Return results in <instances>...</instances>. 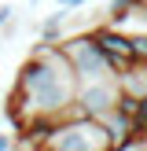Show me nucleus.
Returning a JSON list of instances; mask_svg holds the SVG:
<instances>
[{
  "label": "nucleus",
  "mask_w": 147,
  "mask_h": 151,
  "mask_svg": "<svg viewBox=\"0 0 147 151\" xmlns=\"http://www.w3.org/2000/svg\"><path fill=\"white\" fill-rule=\"evenodd\" d=\"M74 92H77V78H74V66L66 59L63 44L37 41L33 52L26 55V63L15 74L7 118L22 133L33 118H59L70 107Z\"/></svg>",
  "instance_id": "f257e3e1"
},
{
  "label": "nucleus",
  "mask_w": 147,
  "mask_h": 151,
  "mask_svg": "<svg viewBox=\"0 0 147 151\" xmlns=\"http://www.w3.org/2000/svg\"><path fill=\"white\" fill-rule=\"evenodd\" d=\"M63 52H66V59H70V66H74V78H77V85L81 81H99V78H114V66H110V55L96 44V37L88 33H66L63 41Z\"/></svg>",
  "instance_id": "f03ea898"
},
{
  "label": "nucleus",
  "mask_w": 147,
  "mask_h": 151,
  "mask_svg": "<svg viewBox=\"0 0 147 151\" xmlns=\"http://www.w3.org/2000/svg\"><path fill=\"white\" fill-rule=\"evenodd\" d=\"M88 33H92V37H96V44H99V48L110 55L114 78L136 63V55H132V33H125L121 26H114V22H99V26H92Z\"/></svg>",
  "instance_id": "7ed1b4c3"
},
{
  "label": "nucleus",
  "mask_w": 147,
  "mask_h": 151,
  "mask_svg": "<svg viewBox=\"0 0 147 151\" xmlns=\"http://www.w3.org/2000/svg\"><path fill=\"white\" fill-rule=\"evenodd\" d=\"M114 81H118V88H121L125 96H136V100L147 96V63H132L129 70H121Z\"/></svg>",
  "instance_id": "20e7f679"
},
{
  "label": "nucleus",
  "mask_w": 147,
  "mask_h": 151,
  "mask_svg": "<svg viewBox=\"0 0 147 151\" xmlns=\"http://www.w3.org/2000/svg\"><path fill=\"white\" fill-rule=\"evenodd\" d=\"M66 15H70V7H63V4H59V11L44 19V26H41V41H51V44H59V41H63V37H66V33H63Z\"/></svg>",
  "instance_id": "39448f33"
},
{
  "label": "nucleus",
  "mask_w": 147,
  "mask_h": 151,
  "mask_svg": "<svg viewBox=\"0 0 147 151\" xmlns=\"http://www.w3.org/2000/svg\"><path fill=\"white\" fill-rule=\"evenodd\" d=\"M140 11V0H110V7L103 15H107V22H114V26H125L129 19H136Z\"/></svg>",
  "instance_id": "423d86ee"
},
{
  "label": "nucleus",
  "mask_w": 147,
  "mask_h": 151,
  "mask_svg": "<svg viewBox=\"0 0 147 151\" xmlns=\"http://www.w3.org/2000/svg\"><path fill=\"white\" fill-rule=\"evenodd\" d=\"M132 55L136 63H147V33H132Z\"/></svg>",
  "instance_id": "0eeeda50"
},
{
  "label": "nucleus",
  "mask_w": 147,
  "mask_h": 151,
  "mask_svg": "<svg viewBox=\"0 0 147 151\" xmlns=\"http://www.w3.org/2000/svg\"><path fill=\"white\" fill-rule=\"evenodd\" d=\"M11 22H15V7H11V4H0V29L11 26Z\"/></svg>",
  "instance_id": "6e6552de"
},
{
  "label": "nucleus",
  "mask_w": 147,
  "mask_h": 151,
  "mask_svg": "<svg viewBox=\"0 0 147 151\" xmlns=\"http://www.w3.org/2000/svg\"><path fill=\"white\" fill-rule=\"evenodd\" d=\"M11 147H19V140L15 137H0V151H11Z\"/></svg>",
  "instance_id": "1a4fd4ad"
},
{
  "label": "nucleus",
  "mask_w": 147,
  "mask_h": 151,
  "mask_svg": "<svg viewBox=\"0 0 147 151\" xmlns=\"http://www.w3.org/2000/svg\"><path fill=\"white\" fill-rule=\"evenodd\" d=\"M140 15H143V22H147V0H140Z\"/></svg>",
  "instance_id": "9d476101"
},
{
  "label": "nucleus",
  "mask_w": 147,
  "mask_h": 151,
  "mask_svg": "<svg viewBox=\"0 0 147 151\" xmlns=\"http://www.w3.org/2000/svg\"><path fill=\"white\" fill-rule=\"evenodd\" d=\"M59 4H63V7H70V0H59Z\"/></svg>",
  "instance_id": "9b49d317"
},
{
  "label": "nucleus",
  "mask_w": 147,
  "mask_h": 151,
  "mask_svg": "<svg viewBox=\"0 0 147 151\" xmlns=\"http://www.w3.org/2000/svg\"><path fill=\"white\" fill-rule=\"evenodd\" d=\"M33 4H37V0H33Z\"/></svg>",
  "instance_id": "f8f14e48"
}]
</instances>
